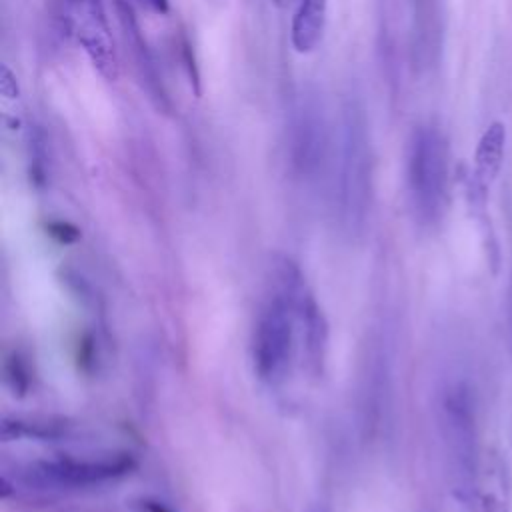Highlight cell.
<instances>
[{"mask_svg": "<svg viewBox=\"0 0 512 512\" xmlns=\"http://www.w3.org/2000/svg\"><path fill=\"white\" fill-rule=\"evenodd\" d=\"M306 288L302 270L290 258L272 262L250 334L252 368L266 386L284 384L294 362L302 360L300 300Z\"/></svg>", "mask_w": 512, "mask_h": 512, "instance_id": "6da1fadb", "label": "cell"}, {"mask_svg": "<svg viewBox=\"0 0 512 512\" xmlns=\"http://www.w3.org/2000/svg\"><path fill=\"white\" fill-rule=\"evenodd\" d=\"M332 194L340 226L348 234H358L364 228L370 212L372 162L366 120L362 110L354 104L344 114Z\"/></svg>", "mask_w": 512, "mask_h": 512, "instance_id": "7a4b0ae2", "label": "cell"}, {"mask_svg": "<svg viewBox=\"0 0 512 512\" xmlns=\"http://www.w3.org/2000/svg\"><path fill=\"white\" fill-rule=\"evenodd\" d=\"M450 150L448 140L432 124L418 126L408 142L406 154V190L414 218L430 226L434 224L448 200Z\"/></svg>", "mask_w": 512, "mask_h": 512, "instance_id": "3957f363", "label": "cell"}, {"mask_svg": "<svg viewBox=\"0 0 512 512\" xmlns=\"http://www.w3.org/2000/svg\"><path fill=\"white\" fill-rule=\"evenodd\" d=\"M440 430L454 494L462 502L476 500L480 476L476 416L470 390L460 382L450 384L442 394Z\"/></svg>", "mask_w": 512, "mask_h": 512, "instance_id": "277c9868", "label": "cell"}, {"mask_svg": "<svg viewBox=\"0 0 512 512\" xmlns=\"http://www.w3.org/2000/svg\"><path fill=\"white\" fill-rule=\"evenodd\" d=\"M136 462L128 452L98 456H48L28 462L20 476L34 490H84L128 476Z\"/></svg>", "mask_w": 512, "mask_h": 512, "instance_id": "5b68a950", "label": "cell"}, {"mask_svg": "<svg viewBox=\"0 0 512 512\" xmlns=\"http://www.w3.org/2000/svg\"><path fill=\"white\" fill-rule=\"evenodd\" d=\"M62 8L68 30L86 52L90 64L104 80L114 82L118 78L120 64L104 0H62Z\"/></svg>", "mask_w": 512, "mask_h": 512, "instance_id": "8992f818", "label": "cell"}, {"mask_svg": "<svg viewBox=\"0 0 512 512\" xmlns=\"http://www.w3.org/2000/svg\"><path fill=\"white\" fill-rule=\"evenodd\" d=\"M326 160V136L322 116L312 102H302L292 122L290 162L298 176L314 178Z\"/></svg>", "mask_w": 512, "mask_h": 512, "instance_id": "52a82bcc", "label": "cell"}, {"mask_svg": "<svg viewBox=\"0 0 512 512\" xmlns=\"http://www.w3.org/2000/svg\"><path fill=\"white\" fill-rule=\"evenodd\" d=\"M116 14H118V22H120V30H122V38L126 42V48L132 56L134 68L138 72V78L142 80V84L146 86V92L150 94V98L154 100V104L160 110H170V100L168 94L164 90L162 84V76L158 72V66L154 62L152 50L148 48V42L140 30V24L136 20L134 8L128 0H116Z\"/></svg>", "mask_w": 512, "mask_h": 512, "instance_id": "ba28073f", "label": "cell"}, {"mask_svg": "<svg viewBox=\"0 0 512 512\" xmlns=\"http://www.w3.org/2000/svg\"><path fill=\"white\" fill-rule=\"evenodd\" d=\"M506 126L500 120H494L486 126L482 136L478 138L476 150H474V170H472V190L478 196H486L490 186L496 182L502 162H504V150H506Z\"/></svg>", "mask_w": 512, "mask_h": 512, "instance_id": "9c48e42d", "label": "cell"}, {"mask_svg": "<svg viewBox=\"0 0 512 512\" xmlns=\"http://www.w3.org/2000/svg\"><path fill=\"white\" fill-rule=\"evenodd\" d=\"M328 16V0H298L292 16L290 42L298 54H310L324 36Z\"/></svg>", "mask_w": 512, "mask_h": 512, "instance_id": "30bf717a", "label": "cell"}, {"mask_svg": "<svg viewBox=\"0 0 512 512\" xmlns=\"http://www.w3.org/2000/svg\"><path fill=\"white\" fill-rule=\"evenodd\" d=\"M476 500L482 512H510V474L498 456L492 458L484 470H480Z\"/></svg>", "mask_w": 512, "mask_h": 512, "instance_id": "8fae6325", "label": "cell"}, {"mask_svg": "<svg viewBox=\"0 0 512 512\" xmlns=\"http://www.w3.org/2000/svg\"><path fill=\"white\" fill-rule=\"evenodd\" d=\"M138 512H172L166 504L158 502V500H152V498H142L138 504H136Z\"/></svg>", "mask_w": 512, "mask_h": 512, "instance_id": "7c38bea8", "label": "cell"}, {"mask_svg": "<svg viewBox=\"0 0 512 512\" xmlns=\"http://www.w3.org/2000/svg\"><path fill=\"white\" fill-rule=\"evenodd\" d=\"M146 4L160 16L170 12V0H146Z\"/></svg>", "mask_w": 512, "mask_h": 512, "instance_id": "4fadbf2b", "label": "cell"}, {"mask_svg": "<svg viewBox=\"0 0 512 512\" xmlns=\"http://www.w3.org/2000/svg\"><path fill=\"white\" fill-rule=\"evenodd\" d=\"M272 2H274L276 6H282V4H284V0H272Z\"/></svg>", "mask_w": 512, "mask_h": 512, "instance_id": "5bb4252c", "label": "cell"}, {"mask_svg": "<svg viewBox=\"0 0 512 512\" xmlns=\"http://www.w3.org/2000/svg\"><path fill=\"white\" fill-rule=\"evenodd\" d=\"M316 512H320V510H316Z\"/></svg>", "mask_w": 512, "mask_h": 512, "instance_id": "9a60e30c", "label": "cell"}]
</instances>
